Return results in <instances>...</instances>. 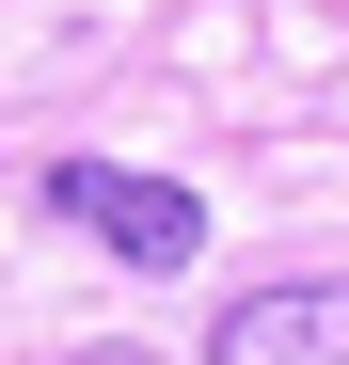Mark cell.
I'll use <instances>...</instances> for the list:
<instances>
[{
    "mask_svg": "<svg viewBox=\"0 0 349 365\" xmlns=\"http://www.w3.org/2000/svg\"><path fill=\"white\" fill-rule=\"evenodd\" d=\"M207 365H349V286H254L207 334Z\"/></svg>",
    "mask_w": 349,
    "mask_h": 365,
    "instance_id": "7a4b0ae2",
    "label": "cell"
},
{
    "mask_svg": "<svg viewBox=\"0 0 349 365\" xmlns=\"http://www.w3.org/2000/svg\"><path fill=\"white\" fill-rule=\"evenodd\" d=\"M48 207L95 222L127 270H191L207 255V191H174V175H143V159H48Z\"/></svg>",
    "mask_w": 349,
    "mask_h": 365,
    "instance_id": "6da1fadb",
    "label": "cell"
},
{
    "mask_svg": "<svg viewBox=\"0 0 349 365\" xmlns=\"http://www.w3.org/2000/svg\"><path fill=\"white\" fill-rule=\"evenodd\" d=\"M80 365H143V349H80Z\"/></svg>",
    "mask_w": 349,
    "mask_h": 365,
    "instance_id": "3957f363",
    "label": "cell"
}]
</instances>
